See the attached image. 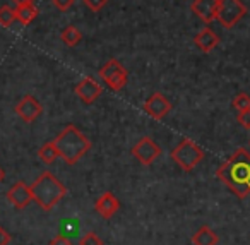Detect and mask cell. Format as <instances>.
I'll return each instance as SVG.
<instances>
[{"label":"cell","mask_w":250,"mask_h":245,"mask_svg":"<svg viewBox=\"0 0 250 245\" xmlns=\"http://www.w3.org/2000/svg\"><path fill=\"white\" fill-rule=\"evenodd\" d=\"M74 2H76V0H52V4L55 5V9H59L60 12L69 11L74 5Z\"/></svg>","instance_id":"cb8c5ba5"},{"label":"cell","mask_w":250,"mask_h":245,"mask_svg":"<svg viewBox=\"0 0 250 245\" xmlns=\"http://www.w3.org/2000/svg\"><path fill=\"white\" fill-rule=\"evenodd\" d=\"M216 9L218 0H194L190 5V11L206 24H211L216 19Z\"/></svg>","instance_id":"4fadbf2b"},{"label":"cell","mask_w":250,"mask_h":245,"mask_svg":"<svg viewBox=\"0 0 250 245\" xmlns=\"http://www.w3.org/2000/svg\"><path fill=\"white\" fill-rule=\"evenodd\" d=\"M74 91H76V94L84 105H93L103 94V88L94 77H84L83 81H79L76 84Z\"/></svg>","instance_id":"30bf717a"},{"label":"cell","mask_w":250,"mask_h":245,"mask_svg":"<svg viewBox=\"0 0 250 245\" xmlns=\"http://www.w3.org/2000/svg\"><path fill=\"white\" fill-rule=\"evenodd\" d=\"M38 158L42 159L45 165H52L57 158H59V149H57L55 142L48 141L38 149Z\"/></svg>","instance_id":"ac0fdd59"},{"label":"cell","mask_w":250,"mask_h":245,"mask_svg":"<svg viewBox=\"0 0 250 245\" xmlns=\"http://www.w3.org/2000/svg\"><path fill=\"white\" fill-rule=\"evenodd\" d=\"M16 21V9L9 7V5H2L0 7V24L4 28L12 26V22Z\"/></svg>","instance_id":"ffe728a7"},{"label":"cell","mask_w":250,"mask_h":245,"mask_svg":"<svg viewBox=\"0 0 250 245\" xmlns=\"http://www.w3.org/2000/svg\"><path fill=\"white\" fill-rule=\"evenodd\" d=\"M11 240H12L11 233H9L4 226H0V245H9L11 244Z\"/></svg>","instance_id":"484cf974"},{"label":"cell","mask_w":250,"mask_h":245,"mask_svg":"<svg viewBox=\"0 0 250 245\" xmlns=\"http://www.w3.org/2000/svg\"><path fill=\"white\" fill-rule=\"evenodd\" d=\"M94 209L103 220H111L120 209V200L115 197L113 192H104L94 202Z\"/></svg>","instance_id":"7c38bea8"},{"label":"cell","mask_w":250,"mask_h":245,"mask_svg":"<svg viewBox=\"0 0 250 245\" xmlns=\"http://www.w3.org/2000/svg\"><path fill=\"white\" fill-rule=\"evenodd\" d=\"M33 200L43 211H52L67 196V187L52 172H43L29 185Z\"/></svg>","instance_id":"3957f363"},{"label":"cell","mask_w":250,"mask_h":245,"mask_svg":"<svg viewBox=\"0 0 250 245\" xmlns=\"http://www.w3.org/2000/svg\"><path fill=\"white\" fill-rule=\"evenodd\" d=\"M231 107L235 108L236 111L249 110V108H250V94L245 93V91H240V93H236L235 96H233Z\"/></svg>","instance_id":"d6986e66"},{"label":"cell","mask_w":250,"mask_h":245,"mask_svg":"<svg viewBox=\"0 0 250 245\" xmlns=\"http://www.w3.org/2000/svg\"><path fill=\"white\" fill-rule=\"evenodd\" d=\"M171 108H173V105L163 93H153L143 105V110L154 120H163L171 111Z\"/></svg>","instance_id":"ba28073f"},{"label":"cell","mask_w":250,"mask_h":245,"mask_svg":"<svg viewBox=\"0 0 250 245\" xmlns=\"http://www.w3.org/2000/svg\"><path fill=\"white\" fill-rule=\"evenodd\" d=\"M194 43L201 52L209 53L221 43V40H219V36L216 35L212 28H204L201 33H197V35L194 36Z\"/></svg>","instance_id":"5bb4252c"},{"label":"cell","mask_w":250,"mask_h":245,"mask_svg":"<svg viewBox=\"0 0 250 245\" xmlns=\"http://www.w3.org/2000/svg\"><path fill=\"white\" fill-rule=\"evenodd\" d=\"M218 244H219L218 233L211 226H208V224H202L192 235V245H218Z\"/></svg>","instance_id":"9a60e30c"},{"label":"cell","mask_w":250,"mask_h":245,"mask_svg":"<svg viewBox=\"0 0 250 245\" xmlns=\"http://www.w3.org/2000/svg\"><path fill=\"white\" fill-rule=\"evenodd\" d=\"M60 40H62L65 46L74 48V46L79 45L81 40H83V33L79 31V28L70 24V26H67V28H63V31L60 33Z\"/></svg>","instance_id":"e0dca14e"},{"label":"cell","mask_w":250,"mask_h":245,"mask_svg":"<svg viewBox=\"0 0 250 245\" xmlns=\"http://www.w3.org/2000/svg\"><path fill=\"white\" fill-rule=\"evenodd\" d=\"M4 178H5V172H4V168L0 166V183L4 182Z\"/></svg>","instance_id":"83f0119b"},{"label":"cell","mask_w":250,"mask_h":245,"mask_svg":"<svg viewBox=\"0 0 250 245\" xmlns=\"http://www.w3.org/2000/svg\"><path fill=\"white\" fill-rule=\"evenodd\" d=\"M48 245H72V240H70L67 235L63 233H59L57 237H53L52 240H50Z\"/></svg>","instance_id":"d4e9b609"},{"label":"cell","mask_w":250,"mask_h":245,"mask_svg":"<svg viewBox=\"0 0 250 245\" xmlns=\"http://www.w3.org/2000/svg\"><path fill=\"white\" fill-rule=\"evenodd\" d=\"M18 5H22V4H35V0H14Z\"/></svg>","instance_id":"4316f807"},{"label":"cell","mask_w":250,"mask_h":245,"mask_svg":"<svg viewBox=\"0 0 250 245\" xmlns=\"http://www.w3.org/2000/svg\"><path fill=\"white\" fill-rule=\"evenodd\" d=\"M7 200L16 209H26L33 202L31 189L24 182H16L11 189L7 190Z\"/></svg>","instance_id":"8fae6325"},{"label":"cell","mask_w":250,"mask_h":245,"mask_svg":"<svg viewBox=\"0 0 250 245\" xmlns=\"http://www.w3.org/2000/svg\"><path fill=\"white\" fill-rule=\"evenodd\" d=\"M53 142L59 149V158H62L67 165H76L93 148L89 139L72 124L63 127V131L53 139Z\"/></svg>","instance_id":"7a4b0ae2"},{"label":"cell","mask_w":250,"mask_h":245,"mask_svg":"<svg viewBox=\"0 0 250 245\" xmlns=\"http://www.w3.org/2000/svg\"><path fill=\"white\" fill-rule=\"evenodd\" d=\"M38 18V7L35 4H22L16 7V21L28 26Z\"/></svg>","instance_id":"2e32d148"},{"label":"cell","mask_w":250,"mask_h":245,"mask_svg":"<svg viewBox=\"0 0 250 245\" xmlns=\"http://www.w3.org/2000/svg\"><path fill=\"white\" fill-rule=\"evenodd\" d=\"M216 177L235 197L247 199L250 196V153L245 148H238L219 166Z\"/></svg>","instance_id":"6da1fadb"},{"label":"cell","mask_w":250,"mask_h":245,"mask_svg":"<svg viewBox=\"0 0 250 245\" xmlns=\"http://www.w3.org/2000/svg\"><path fill=\"white\" fill-rule=\"evenodd\" d=\"M247 14V7L242 0H218L216 21L226 29H231Z\"/></svg>","instance_id":"5b68a950"},{"label":"cell","mask_w":250,"mask_h":245,"mask_svg":"<svg viewBox=\"0 0 250 245\" xmlns=\"http://www.w3.org/2000/svg\"><path fill=\"white\" fill-rule=\"evenodd\" d=\"M249 144H250V141H249Z\"/></svg>","instance_id":"f1b7e54d"},{"label":"cell","mask_w":250,"mask_h":245,"mask_svg":"<svg viewBox=\"0 0 250 245\" xmlns=\"http://www.w3.org/2000/svg\"><path fill=\"white\" fill-rule=\"evenodd\" d=\"M130 153H132V156L141 163V165L149 166L156 161V158H160L163 149H161L160 144H156L153 139L146 135V137H141L139 141L132 146Z\"/></svg>","instance_id":"52a82bcc"},{"label":"cell","mask_w":250,"mask_h":245,"mask_svg":"<svg viewBox=\"0 0 250 245\" xmlns=\"http://www.w3.org/2000/svg\"><path fill=\"white\" fill-rule=\"evenodd\" d=\"M98 74H100L101 79L106 83V86L110 88L111 91H115V93L122 91L127 86V83H129V72H127V69H125L117 59L108 60V62L98 70Z\"/></svg>","instance_id":"8992f818"},{"label":"cell","mask_w":250,"mask_h":245,"mask_svg":"<svg viewBox=\"0 0 250 245\" xmlns=\"http://www.w3.org/2000/svg\"><path fill=\"white\" fill-rule=\"evenodd\" d=\"M83 2H84V5L93 12H100L101 9H104L108 4V0H83Z\"/></svg>","instance_id":"7402d4cb"},{"label":"cell","mask_w":250,"mask_h":245,"mask_svg":"<svg viewBox=\"0 0 250 245\" xmlns=\"http://www.w3.org/2000/svg\"><path fill=\"white\" fill-rule=\"evenodd\" d=\"M14 111L22 122L33 124V122L43 113V107L33 94H26V96H22L21 100H19V103L16 105Z\"/></svg>","instance_id":"9c48e42d"},{"label":"cell","mask_w":250,"mask_h":245,"mask_svg":"<svg viewBox=\"0 0 250 245\" xmlns=\"http://www.w3.org/2000/svg\"><path fill=\"white\" fill-rule=\"evenodd\" d=\"M170 156L178 165V168L184 170L185 173H190L202 163L206 153L197 142H194L192 139L184 137L173 149H171Z\"/></svg>","instance_id":"277c9868"},{"label":"cell","mask_w":250,"mask_h":245,"mask_svg":"<svg viewBox=\"0 0 250 245\" xmlns=\"http://www.w3.org/2000/svg\"><path fill=\"white\" fill-rule=\"evenodd\" d=\"M79 245H104V242L101 240L94 231H87V233H84L83 237H81Z\"/></svg>","instance_id":"44dd1931"},{"label":"cell","mask_w":250,"mask_h":245,"mask_svg":"<svg viewBox=\"0 0 250 245\" xmlns=\"http://www.w3.org/2000/svg\"><path fill=\"white\" fill-rule=\"evenodd\" d=\"M236 122H238L245 131H250V108L249 110L238 111V115H236Z\"/></svg>","instance_id":"603a6c76"}]
</instances>
